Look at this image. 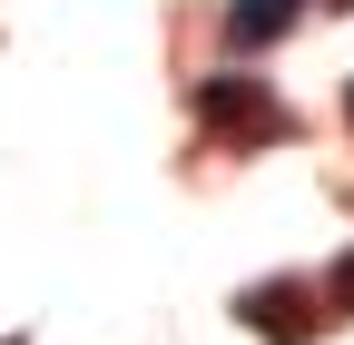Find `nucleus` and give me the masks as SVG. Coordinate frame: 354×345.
<instances>
[{
	"mask_svg": "<svg viewBox=\"0 0 354 345\" xmlns=\"http://www.w3.org/2000/svg\"><path fill=\"white\" fill-rule=\"evenodd\" d=\"M197 109H207L216 128H236V139H276V128H286L276 99H266L256 79H207V99H197Z\"/></svg>",
	"mask_w": 354,
	"mask_h": 345,
	"instance_id": "f257e3e1",
	"label": "nucleus"
},
{
	"mask_svg": "<svg viewBox=\"0 0 354 345\" xmlns=\"http://www.w3.org/2000/svg\"><path fill=\"white\" fill-rule=\"evenodd\" d=\"M246 326H256L266 345H295L305 326H315V296L286 286V276H276V286H246Z\"/></svg>",
	"mask_w": 354,
	"mask_h": 345,
	"instance_id": "f03ea898",
	"label": "nucleus"
},
{
	"mask_svg": "<svg viewBox=\"0 0 354 345\" xmlns=\"http://www.w3.org/2000/svg\"><path fill=\"white\" fill-rule=\"evenodd\" d=\"M295 10H305V0H236V10H227V39H236V50H266V39L295 30Z\"/></svg>",
	"mask_w": 354,
	"mask_h": 345,
	"instance_id": "7ed1b4c3",
	"label": "nucleus"
},
{
	"mask_svg": "<svg viewBox=\"0 0 354 345\" xmlns=\"http://www.w3.org/2000/svg\"><path fill=\"white\" fill-rule=\"evenodd\" d=\"M335 306H344V316H354V247H344V256H335Z\"/></svg>",
	"mask_w": 354,
	"mask_h": 345,
	"instance_id": "20e7f679",
	"label": "nucleus"
},
{
	"mask_svg": "<svg viewBox=\"0 0 354 345\" xmlns=\"http://www.w3.org/2000/svg\"><path fill=\"white\" fill-rule=\"evenodd\" d=\"M325 10H354V0H325Z\"/></svg>",
	"mask_w": 354,
	"mask_h": 345,
	"instance_id": "39448f33",
	"label": "nucleus"
},
{
	"mask_svg": "<svg viewBox=\"0 0 354 345\" xmlns=\"http://www.w3.org/2000/svg\"><path fill=\"white\" fill-rule=\"evenodd\" d=\"M344 118H354V89H344Z\"/></svg>",
	"mask_w": 354,
	"mask_h": 345,
	"instance_id": "423d86ee",
	"label": "nucleus"
}]
</instances>
